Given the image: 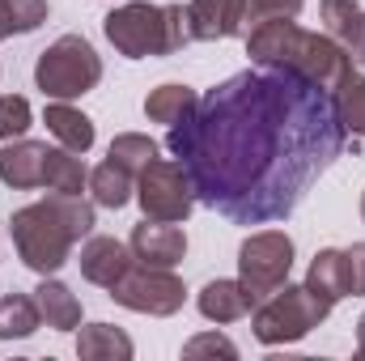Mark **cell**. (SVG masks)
Segmentation results:
<instances>
[{
  "label": "cell",
  "mask_w": 365,
  "mask_h": 361,
  "mask_svg": "<svg viewBox=\"0 0 365 361\" xmlns=\"http://www.w3.org/2000/svg\"><path fill=\"white\" fill-rule=\"evenodd\" d=\"M191 43H217L247 34V0H191L187 4Z\"/></svg>",
  "instance_id": "obj_10"
},
{
  "label": "cell",
  "mask_w": 365,
  "mask_h": 361,
  "mask_svg": "<svg viewBox=\"0 0 365 361\" xmlns=\"http://www.w3.org/2000/svg\"><path fill=\"white\" fill-rule=\"evenodd\" d=\"M43 187L60 191V195H81L90 187V166L81 153L73 149H47V171H43Z\"/></svg>",
  "instance_id": "obj_20"
},
{
  "label": "cell",
  "mask_w": 365,
  "mask_h": 361,
  "mask_svg": "<svg viewBox=\"0 0 365 361\" xmlns=\"http://www.w3.org/2000/svg\"><path fill=\"white\" fill-rule=\"evenodd\" d=\"M98 81H102V60H98V51H93L90 39H81V34H60L47 51H38L34 86L43 90V98L73 102V98L90 93Z\"/></svg>",
  "instance_id": "obj_6"
},
{
  "label": "cell",
  "mask_w": 365,
  "mask_h": 361,
  "mask_svg": "<svg viewBox=\"0 0 365 361\" xmlns=\"http://www.w3.org/2000/svg\"><path fill=\"white\" fill-rule=\"evenodd\" d=\"M43 171H47V145L43 141H26V136L4 141V149H0V179L13 191L43 187Z\"/></svg>",
  "instance_id": "obj_13"
},
{
  "label": "cell",
  "mask_w": 365,
  "mask_h": 361,
  "mask_svg": "<svg viewBox=\"0 0 365 361\" xmlns=\"http://www.w3.org/2000/svg\"><path fill=\"white\" fill-rule=\"evenodd\" d=\"M93 225H98V217H93L90 200L60 195V191H51L47 200H34L9 217V234H13L21 264L38 276H56L64 268L73 260V247L81 238H90Z\"/></svg>",
  "instance_id": "obj_3"
},
{
  "label": "cell",
  "mask_w": 365,
  "mask_h": 361,
  "mask_svg": "<svg viewBox=\"0 0 365 361\" xmlns=\"http://www.w3.org/2000/svg\"><path fill=\"white\" fill-rule=\"evenodd\" d=\"M110 298L136 315H153V319H166V315H179L182 302H187V285L170 268H153V264H132L115 285H110Z\"/></svg>",
  "instance_id": "obj_8"
},
{
  "label": "cell",
  "mask_w": 365,
  "mask_h": 361,
  "mask_svg": "<svg viewBox=\"0 0 365 361\" xmlns=\"http://www.w3.org/2000/svg\"><path fill=\"white\" fill-rule=\"evenodd\" d=\"M128 247H132V255H136L140 264L175 268V264H182V255H187V234H182L179 221H153V217H145V221L132 230Z\"/></svg>",
  "instance_id": "obj_11"
},
{
  "label": "cell",
  "mask_w": 365,
  "mask_h": 361,
  "mask_svg": "<svg viewBox=\"0 0 365 361\" xmlns=\"http://www.w3.org/2000/svg\"><path fill=\"white\" fill-rule=\"evenodd\" d=\"M357 353L365 357V315L357 319Z\"/></svg>",
  "instance_id": "obj_32"
},
{
  "label": "cell",
  "mask_w": 365,
  "mask_h": 361,
  "mask_svg": "<svg viewBox=\"0 0 365 361\" xmlns=\"http://www.w3.org/2000/svg\"><path fill=\"white\" fill-rule=\"evenodd\" d=\"M306 285L314 293H323L331 306L340 298H349V255L340 247H323L314 260H310V272H306Z\"/></svg>",
  "instance_id": "obj_17"
},
{
  "label": "cell",
  "mask_w": 365,
  "mask_h": 361,
  "mask_svg": "<svg viewBox=\"0 0 365 361\" xmlns=\"http://www.w3.org/2000/svg\"><path fill=\"white\" fill-rule=\"evenodd\" d=\"M195 106H200V93L191 90V86H179V81H166V86L149 90V98H145V115L153 123H166V128L191 119Z\"/></svg>",
  "instance_id": "obj_19"
},
{
  "label": "cell",
  "mask_w": 365,
  "mask_h": 361,
  "mask_svg": "<svg viewBox=\"0 0 365 361\" xmlns=\"http://www.w3.org/2000/svg\"><path fill=\"white\" fill-rule=\"evenodd\" d=\"M106 158H110V162H119L128 175H140V171L158 158V141H149L145 132H119V136L110 141Z\"/></svg>",
  "instance_id": "obj_25"
},
{
  "label": "cell",
  "mask_w": 365,
  "mask_h": 361,
  "mask_svg": "<svg viewBox=\"0 0 365 361\" xmlns=\"http://www.w3.org/2000/svg\"><path fill=\"white\" fill-rule=\"evenodd\" d=\"M182 357H238V345L221 332H204V336L182 345Z\"/></svg>",
  "instance_id": "obj_28"
},
{
  "label": "cell",
  "mask_w": 365,
  "mask_h": 361,
  "mask_svg": "<svg viewBox=\"0 0 365 361\" xmlns=\"http://www.w3.org/2000/svg\"><path fill=\"white\" fill-rule=\"evenodd\" d=\"M247 56L259 68L289 73L323 93H336V86L353 73V56L344 43L319 30H302L293 17H272L247 30Z\"/></svg>",
  "instance_id": "obj_2"
},
{
  "label": "cell",
  "mask_w": 365,
  "mask_h": 361,
  "mask_svg": "<svg viewBox=\"0 0 365 361\" xmlns=\"http://www.w3.org/2000/svg\"><path fill=\"white\" fill-rule=\"evenodd\" d=\"M38 323H43V315H38L34 298H26V293L0 298V340H26L38 332Z\"/></svg>",
  "instance_id": "obj_22"
},
{
  "label": "cell",
  "mask_w": 365,
  "mask_h": 361,
  "mask_svg": "<svg viewBox=\"0 0 365 361\" xmlns=\"http://www.w3.org/2000/svg\"><path fill=\"white\" fill-rule=\"evenodd\" d=\"M319 17H323V34H331L336 43H349L357 17H361V4L357 0H323L319 4Z\"/></svg>",
  "instance_id": "obj_26"
},
{
  "label": "cell",
  "mask_w": 365,
  "mask_h": 361,
  "mask_svg": "<svg viewBox=\"0 0 365 361\" xmlns=\"http://www.w3.org/2000/svg\"><path fill=\"white\" fill-rule=\"evenodd\" d=\"M106 43L128 56V60H153V56H175L191 43L187 30V9L182 4H149V0H128L102 17Z\"/></svg>",
  "instance_id": "obj_4"
},
{
  "label": "cell",
  "mask_w": 365,
  "mask_h": 361,
  "mask_svg": "<svg viewBox=\"0 0 365 361\" xmlns=\"http://www.w3.org/2000/svg\"><path fill=\"white\" fill-rule=\"evenodd\" d=\"M361 221H365V191H361Z\"/></svg>",
  "instance_id": "obj_33"
},
{
  "label": "cell",
  "mask_w": 365,
  "mask_h": 361,
  "mask_svg": "<svg viewBox=\"0 0 365 361\" xmlns=\"http://www.w3.org/2000/svg\"><path fill=\"white\" fill-rule=\"evenodd\" d=\"M34 123V111L21 93H0V141H17L26 136Z\"/></svg>",
  "instance_id": "obj_27"
},
{
  "label": "cell",
  "mask_w": 365,
  "mask_h": 361,
  "mask_svg": "<svg viewBox=\"0 0 365 361\" xmlns=\"http://www.w3.org/2000/svg\"><path fill=\"white\" fill-rule=\"evenodd\" d=\"M47 0H0V43L13 34H30L47 21Z\"/></svg>",
  "instance_id": "obj_24"
},
{
  "label": "cell",
  "mask_w": 365,
  "mask_h": 361,
  "mask_svg": "<svg viewBox=\"0 0 365 361\" xmlns=\"http://www.w3.org/2000/svg\"><path fill=\"white\" fill-rule=\"evenodd\" d=\"M331 106H336V119H340L344 132L365 136V77L349 73V77L336 86V93H331Z\"/></svg>",
  "instance_id": "obj_23"
},
{
  "label": "cell",
  "mask_w": 365,
  "mask_h": 361,
  "mask_svg": "<svg viewBox=\"0 0 365 361\" xmlns=\"http://www.w3.org/2000/svg\"><path fill=\"white\" fill-rule=\"evenodd\" d=\"M132 353H136L132 336L119 332L115 323H90L77 336V357H86V361H128Z\"/></svg>",
  "instance_id": "obj_18"
},
{
  "label": "cell",
  "mask_w": 365,
  "mask_h": 361,
  "mask_svg": "<svg viewBox=\"0 0 365 361\" xmlns=\"http://www.w3.org/2000/svg\"><path fill=\"white\" fill-rule=\"evenodd\" d=\"M90 195H93V204H102V208H123L136 195V175H128L119 162L106 158L102 166L90 171Z\"/></svg>",
  "instance_id": "obj_21"
},
{
  "label": "cell",
  "mask_w": 365,
  "mask_h": 361,
  "mask_svg": "<svg viewBox=\"0 0 365 361\" xmlns=\"http://www.w3.org/2000/svg\"><path fill=\"white\" fill-rule=\"evenodd\" d=\"M136 200H140L145 217H153V221H187L195 208V191H191L182 162L153 158L136 175Z\"/></svg>",
  "instance_id": "obj_9"
},
{
  "label": "cell",
  "mask_w": 365,
  "mask_h": 361,
  "mask_svg": "<svg viewBox=\"0 0 365 361\" xmlns=\"http://www.w3.org/2000/svg\"><path fill=\"white\" fill-rule=\"evenodd\" d=\"M195 306H200V315H204L208 323H238V319H247V315L255 310V302H251V293L242 289V280H230V276L208 280V285L200 289Z\"/></svg>",
  "instance_id": "obj_14"
},
{
  "label": "cell",
  "mask_w": 365,
  "mask_h": 361,
  "mask_svg": "<svg viewBox=\"0 0 365 361\" xmlns=\"http://www.w3.org/2000/svg\"><path fill=\"white\" fill-rule=\"evenodd\" d=\"M43 123L64 149H73V153H90L93 149V119L86 111H77L73 102H56L51 98L47 111H43Z\"/></svg>",
  "instance_id": "obj_16"
},
{
  "label": "cell",
  "mask_w": 365,
  "mask_h": 361,
  "mask_svg": "<svg viewBox=\"0 0 365 361\" xmlns=\"http://www.w3.org/2000/svg\"><path fill=\"white\" fill-rule=\"evenodd\" d=\"M306 0H247V30L272 17H297Z\"/></svg>",
  "instance_id": "obj_29"
},
{
  "label": "cell",
  "mask_w": 365,
  "mask_h": 361,
  "mask_svg": "<svg viewBox=\"0 0 365 361\" xmlns=\"http://www.w3.org/2000/svg\"><path fill=\"white\" fill-rule=\"evenodd\" d=\"M349 56H353V64H361L365 68V13L357 17V26H353V34H349Z\"/></svg>",
  "instance_id": "obj_31"
},
{
  "label": "cell",
  "mask_w": 365,
  "mask_h": 361,
  "mask_svg": "<svg viewBox=\"0 0 365 361\" xmlns=\"http://www.w3.org/2000/svg\"><path fill=\"white\" fill-rule=\"evenodd\" d=\"M331 315V302L323 293H314L306 280L302 285H280L264 302H255L251 310V332L259 345H297L302 336H310L323 319Z\"/></svg>",
  "instance_id": "obj_5"
},
{
  "label": "cell",
  "mask_w": 365,
  "mask_h": 361,
  "mask_svg": "<svg viewBox=\"0 0 365 361\" xmlns=\"http://www.w3.org/2000/svg\"><path fill=\"white\" fill-rule=\"evenodd\" d=\"M293 255H297V247H293V238L284 230H255V234L242 238V247H238V280L251 293V302H264L268 293H276L289 280Z\"/></svg>",
  "instance_id": "obj_7"
},
{
  "label": "cell",
  "mask_w": 365,
  "mask_h": 361,
  "mask_svg": "<svg viewBox=\"0 0 365 361\" xmlns=\"http://www.w3.org/2000/svg\"><path fill=\"white\" fill-rule=\"evenodd\" d=\"M81 276L90 280V285H102V289H110L123 272L136 264V255H132V247L128 243H119V238H106V234H90L86 238V247H81Z\"/></svg>",
  "instance_id": "obj_12"
},
{
  "label": "cell",
  "mask_w": 365,
  "mask_h": 361,
  "mask_svg": "<svg viewBox=\"0 0 365 361\" xmlns=\"http://www.w3.org/2000/svg\"><path fill=\"white\" fill-rule=\"evenodd\" d=\"M195 200L242 225L289 217L344 149L331 93L289 73H238L170 128Z\"/></svg>",
  "instance_id": "obj_1"
},
{
  "label": "cell",
  "mask_w": 365,
  "mask_h": 361,
  "mask_svg": "<svg viewBox=\"0 0 365 361\" xmlns=\"http://www.w3.org/2000/svg\"><path fill=\"white\" fill-rule=\"evenodd\" d=\"M344 255H349V298H365V243H353Z\"/></svg>",
  "instance_id": "obj_30"
},
{
  "label": "cell",
  "mask_w": 365,
  "mask_h": 361,
  "mask_svg": "<svg viewBox=\"0 0 365 361\" xmlns=\"http://www.w3.org/2000/svg\"><path fill=\"white\" fill-rule=\"evenodd\" d=\"M34 302H38V315H43L47 327H56V332H77L81 327V298L64 280L43 276V285L34 289Z\"/></svg>",
  "instance_id": "obj_15"
}]
</instances>
